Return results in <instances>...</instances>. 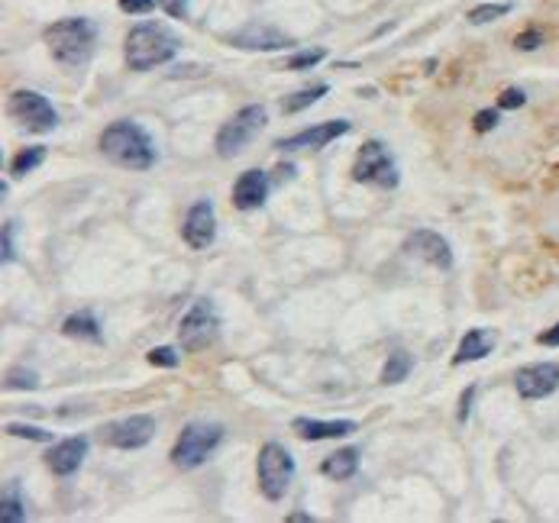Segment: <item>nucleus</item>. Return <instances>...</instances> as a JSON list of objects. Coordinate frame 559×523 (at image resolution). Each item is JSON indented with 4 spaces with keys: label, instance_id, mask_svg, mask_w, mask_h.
<instances>
[{
    "label": "nucleus",
    "instance_id": "nucleus-30",
    "mask_svg": "<svg viewBox=\"0 0 559 523\" xmlns=\"http://www.w3.org/2000/svg\"><path fill=\"white\" fill-rule=\"evenodd\" d=\"M179 362H181V355L171 346L149 349V365H155V369H179Z\"/></svg>",
    "mask_w": 559,
    "mask_h": 523
},
{
    "label": "nucleus",
    "instance_id": "nucleus-36",
    "mask_svg": "<svg viewBox=\"0 0 559 523\" xmlns=\"http://www.w3.org/2000/svg\"><path fill=\"white\" fill-rule=\"evenodd\" d=\"M153 7H159V4H155V0H120V10H123V13H149V10Z\"/></svg>",
    "mask_w": 559,
    "mask_h": 523
},
{
    "label": "nucleus",
    "instance_id": "nucleus-25",
    "mask_svg": "<svg viewBox=\"0 0 559 523\" xmlns=\"http://www.w3.org/2000/svg\"><path fill=\"white\" fill-rule=\"evenodd\" d=\"M4 388H7V391H33V388H39V375H36L33 369H23V365H17V369L7 371Z\"/></svg>",
    "mask_w": 559,
    "mask_h": 523
},
{
    "label": "nucleus",
    "instance_id": "nucleus-8",
    "mask_svg": "<svg viewBox=\"0 0 559 523\" xmlns=\"http://www.w3.org/2000/svg\"><path fill=\"white\" fill-rule=\"evenodd\" d=\"M295 478V459L281 443H265L259 449V488L269 501H281Z\"/></svg>",
    "mask_w": 559,
    "mask_h": 523
},
{
    "label": "nucleus",
    "instance_id": "nucleus-4",
    "mask_svg": "<svg viewBox=\"0 0 559 523\" xmlns=\"http://www.w3.org/2000/svg\"><path fill=\"white\" fill-rule=\"evenodd\" d=\"M221 443H223L221 423H204V420L188 423L185 430L179 433V439H175V446H171V462H175V469H181V472L201 469V465L217 452Z\"/></svg>",
    "mask_w": 559,
    "mask_h": 523
},
{
    "label": "nucleus",
    "instance_id": "nucleus-11",
    "mask_svg": "<svg viewBox=\"0 0 559 523\" xmlns=\"http://www.w3.org/2000/svg\"><path fill=\"white\" fill-rule=\"evenodd\" d=\"M181 237H185L188 249H195V253H204L213 243V237H217V213H213L211 197H201V201L191 203L185 227H181Z\"/></svg>",
    "mask_w": 559,
    "mask_h": 523
},
{
    "label": "nucleus",
    "instance_id": "nucleus-15",
    "mask_svg": "<svg viewBox=\"0 0 559 523\" xmlns=\"http://www.w3.org/2000/svg\"><path fill=\"white\" fill-rule=\"evenodd\" d=\"M229 46H237V49H249V52H279V49H291L295 39L288 33H281L275 26H246V29H239V33L227 36Z\"/></svg>",
    "mask_w": 559,
    "mask_h": 523
},
{
    "label": "nucleus",
    "instance_id": "nucleus-29",
    "mask_svg": "<svg viewBox=\"0 0 559 523\" xmlns=\"http://www.w3.org/2000/svg\"><path fill=\"white\" fill-rule=\"evenodd\" d=\"M0 245H4V265H13L17 262V223L13 220H7L4 223V237H0Z\"/></svg>",
    "mask_w": 559,
    "mask_h": 523
},
{
    "label": "nucleus",
    "instance_id": "nucleus-24",
    "mask_svg": "<svg viewBox=\"0 0 559 523\" xmlns=\"http://www.w3.org/2000/svg\"><path fill=\"white\" fill-rule=\"evenodd\" d=\"M0 520L4 523H23L26 520V504H23V494H20L17 485H10L4 491V501H0Z\"/></svg>",
    "mask_w": 559,
    "mask_h": 523
},
{
    "label": "nucleus",
    "instance_id": "nucleus-7",
    "mask_svg": "<svg viewBox=\"0 0 559 523\" xmlns=\"http://www.w3.org/2000/svg\"><path fill=\"white\" fill-rule=\"evenodd\" d=\"M221 336V313L213 307L211 297H197L191 311L181 317L179 327V343L188 353H204L207 346H213Z\"/></svg>",
    "mask_w": 559,
    "mask_h": 523
},
{
    "label": "nucleus",
    "instance_id": "nucleus-18",
    "mask_svg": "<svg viewBox=\"0 0 559 523\" xmlns=\"http://www.w3.org/2000/svg\"><path fill=\"white\" fill-rule=\"evenodd\" d=\"M356 420H313V417H297L295 433L307 443H321V439H343L349 433H356Z\"/></svg>",
    "mask_w": 559,
    "mask_h": 523
},
{
    "label": "nucleus",
    "instance_id": "nucleus-2",
    "mask_svg": "<svg viewBox=\"0 0 559 523\" xmlns=\"http://www.w3.org/2000/svg\"><path fill=\"white\" fill-rule=\"evenodd\" d=\"M181 39L162 23H136L123 43V59L133 71H153L179 55Z\"/></svg>",
    "mask_w": 559,
    "mask_h": 523
},
{
    "label": "nucleus",
    "instance_id": "nucleus-3",
    "mask_svg": "<svg viewBox=\"0 0 559 523\" xmlns=\"http://www.w3.org/2000/svg\"><path fill=\"white\" fill-rule=\"evenodd\" d=\"M43 39H46V46H49L52 59L68 68H78L94 55L97 26L88 17H68V20H59V23H52L43 33Z\"/></svg>",
    "mask_w": 559,
    "mask_h": 523
},
{
    "label": "nucleus",
    "instance_id": "nucleus-37",
    "mask_svg": "<svg viewBox=\"0 0 559 523\" xmlns=\"http://www.w3.org/2000/svg\"><path fill=\"white\" fill-rule=\"evenodd\" d=\"M472 401H475V385H469L466 391H463V397H459V423H466L469 420V407H472Z\"/></svg>",
    "mask_w": 559,
    "mask_h": 523
},
{
    "label": "nucleus",
    "instance_id": "nucleus-31",
    "mask_svg": "<svg viewBox=\"0 0 559 523\" xmlns=\"http://www.w3.org/2000/svg\"><path fill=\"white\" fill-rule=\"evenodd\" d=\"M7 433L20 439H33V443H49L52 439L49 430H43V427H26V423H7Z\"/></svg>",
    "mask_w": 559,
    "mask_h": 523
},
{
    "label": "nucleus",
    "instance_id": "nucleus-16",
    "mask_svg": "<svg viewBox=\"0 0 559 523\" xmlns=\"http://www.w3.org/2000/svg\"><path fill=\"white\" fill-rule=\"evenodd\" d=\"M85 456H88V439L85 436H68V439H59V443L46 452V465H49L59 478H71V475L81 469Z\"/></svg>",
    "mask_w": 559,
    "mask_h": 523
},
{
    "label": "nucleus",
    "instance_id": "nucleus-14",
    "mask_svg": "<svg viewBox=\"0 0 559 523\" xmlns=\"http://www.w3.org/2000/svg\"><path fill=\"white\" fill-rule=\"evenodd\" d=\"M353 129L349 120H327V123H317V127H307L301 133L288 136V139H279V149L281 153H295V149H323V145H330L333 139L339 136H346Z\"/></svg>",
    "mask_w": 559,
    "mask_h": 523
},
{
    "label": "nucleus",
    "instance_id": "nucleus-5",
    "mask_svg": "<svg viewBox=\"0 0 559 523\" xmlns=\"http://www.w3.org/2000/svg\"><path fill=\"white\" fill-rule=\"evenodd\" d=\"M353 181L381 187V191H395V187H398V181H401L398 165H395V155L388 153V145L381 143V139H369L356 153Z\"/></svg>",
    "mask_w": 559,
    "mask_h": 523
},
{
    "label": "nucleus",
    "instance_id": "nucleus-32",
    "mask_svg": "<svg viewBox=\"0 0 559 523\" xmlns=\"http://www.w3.org/2000/svg\"><path fill=\"white\" fill-rule=\"evenodd\" d=\"M498 123H501V107H485L475 113V129L479 133H492Z\"/></svg>",
    "mask_w": 559,
    "mask_h": 523
},
{
    "label": "nucleus",
    "instance_id": "nucleus-23",
    "mask_svg": "<svg viewBox=\"0 0 559 523\" xmlns=\"http://www.w3.org/2000/svg\"><path fill=\"white\" fill-rule=\"evenodd\" d=\"M330 91V85H311V87H301V91H295L291 97H285L281 101V110L285 113H301V110H307L311 104H317L323 97V94Z\"/></svg>",
    "mask_w": 559,
    "mask_h": 523
},
{
    "label": "nucleus",
    "instance_id": "nucleus-19",
    "mask_svg": "<svg viewBox=\"0 0 559 523\" xmlns=\"http://www.w3.org/2000/svg\"><path fill=\"white\" fill-rule=\"evenodd\" d=\"M495 343H498V333H495V329H469L466 336L459 339V349H456V355H453V365L482 362L485 355L495 349Z\"/></svg>",
    "mask_w": 559,
    "mask_h": 523
},
{
    "label": "nucleus",
    "instance_id": "nucleus-9",
    "mask_svg": "<svg viewBox=\"0 0 559 523\" xmlns=\"http://www.w3.org/2000/svg\"><path fill=\"white\" fill-rule=\"evenodd\" d=\"M7 110L26 133H52L59 127V110L52 107L49 97H43L39 91H26V87L13 91Z\"/></svg>",
    "mask_w": 559,
    "mask_h": 523
},
{
    "label": "nucleus",
    "instance_id": "nucleus-34",
    "mask_svg": "<svg viewBox=\"0 0 559 523\" xmlns=\"http://www.w3.org/2000/svg\"><path fill=\"white\" fill-rule=\"evenodd\" d=\"M540 43H543V33L540 29H527V33H521L514 39V46L521 52H534V49H540Z\"/></svg>",
    "mask_w": 559,
    "mask_h": 523
},
{
    "label": "nucleus",
    "instance_id": "nucleus-39",
    "mask_svg": "<svg viewBox=\"0 0 559 523\" xmlns=\"http://www.w3.org/2000/svg\"><path fill=\"white\" fill-rule=\"evenodd\" d=\"M313 517L305 514V511H295V514H288V523H311Z\"/></svg>",
    "mask_w": 559,
    "mask_h": 523
},
{
    "label": "nucleus",
    "instance_id": "nucleus-22",
    "mask_svg": "<svg viewBox=\"0 0 559 523\" xmlns=\"http://www.w3.org/2000/svg\"><path fill=\"white\" fill-rule=\"evenodd\" d=\"M411 369H414V355L405 353V349H395L388 355L385 369H381V385H398V381H405L411 375Z\"/></svg>",
    "mask_w": 559,
    "mask_h": 523
},
{
    "label": "nucleus",
    "instance_id": "nucleus-10",
    "mask_svg": "<svg viewBox=\"0 0 559 523\" xmlns=\"http://www.w3.org/2000/svg\"><path fill=\"white\" fill-rule=\"evenodd\" d=\"M155 436V417L149 414H133V417H123L117 423H107L101 430V439L107 446L113 449H143L149 446Z\"/></svg>",
    "mask_w": 559,
    "mask_h": 523
},
{
    "label": "nucleus",
    "instance_id": "nucleus-1",
    "mask_svg": "<svg viewBox=\"0 0 559 523\" xmlns=\"http://www.w3.org/2000/svg\"><path fill=\"white\" fill-rule=\"evenodd\" d=\"M101 153L104 159H111L113 165L129 171H149L159 162V149H155L153 136L133 120H117V123L104 129Z\"/></svg>",
    "mask_w": 559,
    "mask_h": 523
},
{
    "label": "nucleus",
    "instance_id": "nucleus-33",
    "mask_svg": "<svg viewBox=\"0 0 559 523\" xmlns=\"http://www.w3.org/2000/svg\"><path fill=\"white\" fill-rule=\"evenodd\" d=\"M524 104H527V94L521 91V87H508V91L498 97L501 110H517V107H524Z\"/></svg>",
    "mask_w": 559,
    "mask_h": 523
},
{
    "label": "nucleus",
    "instance_id": "nucleus-38",
    "mask_svg": "<svg viewBox=\"0 0 559 523\" xmlns=\"http://www.w3.org/2000/svg\"><path fill=\"white\" fill-rule=\"evenodd\" d=\"M537 343H540V346H559V323L546 329V333H540V336H537Z\"/></svg>",
    "mask_w": 559,
    "mask_h": 523
},
{
    "label": "nucleus",
    "instance_id": "nucleus-13",
    "mask_svg": "<svg viewBox=\"0 0 559 523\" xmlns=\"http://www.w3.org/2000/svg\"><path fill=\"white\" fill-rule=\"evenodd\" d=\"M405 253L427 262V265H433V269H440V271L453 269V249H449L446 239H443L440 233H433V229H414V233L405 239Z\"/></svg>",
    "mask_w": 559,
    "mask_h": 523
},
{
    "label": "nucleus",
    "instance_id": "nucleus-12",
    "mask_svg": "<svg viewBox=\"0 0 559 523\" xmlns=\"http://www.w3.org/2000/svg\"><path fill=\"white\" fill-rule=\"evenodd\" d=\"M517 394L524 401H543L559 388V365L556 362H534L524 365L514 378Z\"/></svg>",
    "mask_w": 559,
    "mask_h": 523
},
{
    "label": "nucleus",
    "instance_id": "nucleus-27",
    "mask_svg": "<svg viewBox=\"0 0 559 523\" xmlns=\"http://www.w3.org/2000/svg\"><path fill=\"white\" fill-rule=\"evenodd\" d=\"M323 59H327V49H305V52H295L281 68H285V71H307V68L321 65Z\"/></svg>",
    "mask_w": 559,
    "mask_h": 523
},
{
    "label": "nucleus",
    "instance_id": "nucleus-20",
    "mask_svg": "<svg viewBox=\"0 0 559 523\" xmlns=\"http://www.w3.org/2000/svg\"><path fill=\"white\" fill-rule=\"evenodd\" d=\"M62 333L71 339H81V343H101V320L94 317V311H75L68 313L65 323H62Z\"/></svg>",
    "mask_w": 559,
    "mask_h": 523
},
{
    "label": "nucleus",
    "instance_id": "nucleus-17",
    "mask_svg": "<svg viewBox=\"0 0 559 523\" xmlns=\"http://www.w3.org/2000/svg\"><path fill=\"white\" fill-rule=\"evenodd\" d=\"M269 197V175L263 169H249L233 185V207L237 211H259Z\"/></svg>",
    "mask_w": 559,
    "mask_h": 523
},
{
    "label": "nucleus",
    "instance_id": "nucleus-6",
    "mask_svg": "<svg viewBox=\"0 0 559 523\" xmlns=\"http://www.w3.org/2000/svg\"><path fill=\"white\" fill-rule=\"evenodd\" d=\"M265 123H269V110L263 104H249V107L239 110L237 117H229L221 127V133H217V153H221V159H233V155L243 153L255 136L263 133Z\"/></svg>",
    "mask_w": 559,
    "mask_h": 523
},
{
    "label": "nucleus",
    "instance_id": "nucleus-35",
    "mask_svg": "<svg viewBox=\"0 0 559 523\" xmlns=\"http://www.w3.org/2000/svg\"><path fill=\"white\" fill-rule=\"evenodd\" d=\"M169 17L175 20H188V0H155Z\"/></svg>",
    "mask_w": 559,
    "mask_h": 523
},
{
    "label": "nucleus",
    "instance_id": "nucleus-28",
    "mask_svg": "<svg viewBox=\"0 0 559 523\" xmlns=\"http://www.w3.org/2000/svg\"><path fill=\"white\" fill-rule=\"evenodd\" d=\"M508 13H511V4H482V7L469 10V23L485 26V23H492V20H498V17H508Z\"/></svg>",
    "mask_w": 559,
    "mask_h": 523
},
{
    "label": "nucleus",
    "instance_id": "nucleus-26",
    "mask_svg": "<svg viewBox=\"0 0 559 523\" xmlns=\"http://www.w3.org/2000/svg\"><path fill=\"white\" fill-rule=\"evenodd\" d=\"M43 159H46V145H33V149H23V153L13 159V175L17 178H23V175H29V171H36L39 165H43Z\"/></svg>",
    "mask_w": 559,
    "mask_h": 523
},
{
    "label": "nucleus",
    "instance_id": "nucleus-21",
    "mask_svg": "<svg viewBox=\"0 0 559 523\" xmlns=\"http://www.w3.org/2000/svg\"><path fill=\"white\" fill-rule=\"evenodd\" d=\"M359 472V449H337L321 462V475L330 481H349Z\"/></svg>",
    "mask_w": 559,
    "mask_h": 523
}]
</instances>
